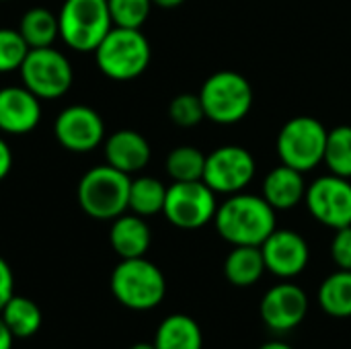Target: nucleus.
Segmentation results:
<instances>
[{"label":"nucleus","mask_w":351,"mask_h":349,"mask_svg":"<svg viewBox=\"0 0 351 349\" xmlns=\"http://www.w3.org/2000/svg\"><path fill=\"white\" fill-rule=\"evenodd\" d=\"M214 226L232 247H261L278 228V216L263 195L241 191L218 204Z\"/></svg>","instance_id":"f257e3e1"},{"label":"nucleus","mask_w":351,"mask_h":349,"mask_svg":"<svg viewBox=\"0 0 351 349\" xmlns=\"http://www.w3.org/2000/svg\"><path fill=\"white\" fill-rule=\"evenodd\" d=\"M111 294L130 311H152L167 296V280L146 257L121 259L111 274Z\"/></svg>","instance_id":"f03ea898"},{"label":"nucleus","mask_w":351,"mask_h":349,"mask_svg":"<svg viewBox=\"0 0 351 349\" xmlns=\"http://www.w3.org/2000/svg\"><path fill=\"white\" fill-rule=\"evenodd\" d=\"M206 119L218 125H234L243 121L255 101L251 82L234 70H218L208 76L199 88Z\"/></svg>","instance_id":"7ed1b4c3"},{"label":"nucleus","mask_w":351,"mask_h":349,"mask_svg":"<svg viewBox=\"0 0 351 349\" xmlns=\"http://www.w3.org/2000/svg\"><path fill=\"white\" fill-rule=\"evenodd\" d=\"M132 177L113 169L111 165H99L86 171L78 183V204L82 212L95 220H115L128 212Z\"/></svg>","instance_id":"20e7f679"},{"label":"nucleus","mask_w":351,"mask_h":349,"mask_svg":"<svg viewBox=\"0 0 351 349\" xmlns=\"http://www.w3.org/2000/svg\"><path fill=\"white\" fill-rule=\"evenodd\" d=\"M150 43L142 29L115 27L95 49L99 70L113 80H134L150 64Z\"/></svg>","instance_id":"39448f33"},{"label":"nucleus","mask_w":351,"mask_h":349,"mask_svg":"<svg viewBox=\"0 0 351 349\" xmlns=\"http://www.w3.org/2000/svg\"><path fill=\"white\" fill-rule=\"evenodd\" d=\"M329 130L311 115L288 119L276 140L280 163L300 173H308L323 163Z\"/></svg>","instance_id":"423d86ee"},{"label":"nucleus","mask_w":351,"mask_h":349,"mask_svg":"<svg viewBox=\"0 0 351 349\" xmlns=\"http://www.w3.org/2000/svg\"><path fill=\"white\" fill-rule=\"evenodd\" d=\"M58 23L60 37L76 51H95L113 29L107 0H66Z\"/></svg>","instance_id":"0eeeda50"},{"label":"nucleus","mask_w":351,"mask_h":349,"mask_svg":"<svg viewBox=\"0 0 351 349\" xmlns=\"http://www.w3.org/2000/svg\"><path fill=\"white\" fill-rule=\"evenodd\" d=\"M216 212V193L204 181H173L167 187L162 214L173 226L197 230L214 222Z\"/></svg>","instance_id":"6e6552de"},{"label":"nucleus","mask_w":351,"mask_h":349,"mask_svg":"<svg viewBox=\"0 0 351 349\" xmlns=\"http://www.w3.org/2000/svg\"><path fill=\"white\" fill-rule=\"evenodd\" d=\"M19 72L23 86H27L41 101L64 97L74 80L70 60L53 47L29 49Z\"/></svg>","instance_id":"1a4fd4ad"},{"label":"nucleus","mask_w":351,"mask_h":349,"mask_svg":"<svg viewBox=\"0 0 351 349\" xmlns=\"http://www.w3.org/2000/svg\"><path fill=\"white\" fill-rule=\"evenodd\" d=\"M257 163L251 150L237 144L214 148L206 154L204 183L218 195H234L245 191L255 179Z\"/></svg>","instance_id":"9d476101"},{"label":"nucleus","mask_w":351,"mask_h":349,"mask_svg":"<svg viewBox=\"0 0 351 349\" xmlns=\"http://www.w3.org/2000/svg\"><path fill=\"white\" fill-rule=\"evenodd\" d=\"M308 214L323 226L339 230L351 226V179L327 173L306 185Z\"/></svg>","instance_id":"9b49d317"},{"label":"nucleus","mask_w":351,"mask_h":349,"mask_svg":"<svg viewBox=\"0 0 351 349\" xmlns=\"http://www.w3.org/2000/svg\"><path fill=\"white\" fill-rule=\"evenodd\" d=\"M259 315L269 331L290 333L304 323L308 315V296L292 280H282L263 294Z\"/></svg>","instance_id":"f8f14e48"},{"label":"nucleus","mask_w":351,"mask_h":349,"mask_svg":"<svg viewBox=\"0 0 351 349\" xmlns=\"http://www.w3.org/2000/svg\"><path fill=\"white\" fill-rule=\"evenodd\" d=\"M261 253L265 269L280 280L298 278L311 261L306 239L292 228H276L261 245Z\"/></svg>","instance_id":"ddd939ff"},{"label":"nucleus","mask_w":351,"mask_h":349,"mask_svg":"<svg viewBox=\"0 0 351 349\" xmlns=\"http://www.w3.org/2000/svg\"><path fill=\"white\" fill-rule=\"evenodd\" d=\"M53 136L70 152H90L105 140V123L93 107L70 105L56 117Z\"/></svg>","instance_id":"4468645a"},{"label":"nucleus","mask_w":351,"mask_h":349,"mask_svg":"<svg viewBox=\"0 0 351 349\" xmlns=\"http://www.w3.org/2000/svg\"><path fill=\"white\" fill-rule=\"evenodd\" d=\"M41 119V99L27 86L0 88V132L23 136L37 128Z\"/></svg>","instance_id":"2eb2a0df"},{"label":"nucleus","mask_w":351,"mask_h":349,"mask_svg":"<svg viewBox=\"0 0 351 349\" xmlns=\"http://www.w3.org/2000/svg\"><path fill=\"white\" fill-rule=\"evenodd\" d=\"M152 150L148 140L136 130H117L105 140V158L113 169L134 175L146 169Z\"/></svg>","instance_id":"dca6fc26"},{"label":"nucleus","mask_w":351,"mask_h":349,"mask_svg":"<svg viewBox=\"0 0 351 349\" xmlns=\"http://www.w3.org/2000/svg\"><path fill=\"white\" fill-rule=\"evenodd\" d=\"M306 185L308 183L304 181V173L280 165L265 175L261 185V195L276 212H284L304 202Z\"/></svg>","instance_id":"f3484780"},{"label":"nucleus","mask_w":351,"mask_h":349,"mask_svg":"<svg viewBox=\"0 0 351 349\" xmlns=\"http://www.w3.org/2000/svg\"><path fill=\"white\" fill-rule=\"evenodd\" d=\"M109 243L121 259L144 257L152 243V232L146 220L138 214H121L111 220Z\"/></svg>","instance_id":"a211bd4d"},{"label":"nucleus","mask_w":351,"mask_h":349,"mask_svg":"<svg viewBox=\"0 0 351 349\" xmlns=\"http://www.w3.org/2000/svg\"><path fill=\"white\" fill-rule=\"evenodd\" d=\"M156 349H204V331L189 315H169L154 333Z\"/></svg>","instance_id":"6ab92c4d"},{"label":"nucleus","mask_w":351,"mask_h":349,"mask_svg":"<svg viewBox=\"0 0 351 349\" xmlns=\"http://www.w3.org/2000/svg\"><path fill=\"white\" fill-rule=\"evenodd\" d=\"M265 272L261 247H232L224 261V276L237 288L255 286Z\"/></svg>","instance_id":"aec40b11"},{"label":"nucleus","mask_w":351,"mask_h":349,"mask_svg":"<svg viewBox=\"0 0 351 349\" xmlns=\"http://www.w3.org/2000/svg\"><path fill=\"white\" fill-rule=\"evenodd\" d=\"M319 306L333 319L351 317V272L337 269L319 286Z\"/></svg>","instance_id":"412c9836"},{"label":"nucleus","mask_w":351,"mask_h":349,"mask_svg":"<svg viewBox=\"0 0 351 349\" xmlns=\"http://www.w3.org/2000/svg\"><path fill=\"white\" fill-rule=\"evenodd\" d=\"M19 31H21L23 39L27 41V45L31 49H35V47H51V43L60 37L58 14H53L51 10H47L43 6L29 8L21 19Z\"/></svg>","instance_id":"4be33fe9"},{"label":"nucleus","mask_w":351,"mask_h":349,"mask_svg":"<svg viewBox=\"0 0 351 349\" xmlns=\"http://www.w3.org/2000/svg\"><path fill=\"white\" fill-rule=\"evenodd\" d=\"M165 197H167V187L160 179L156 177H136L130 183V204L128 210L134 214L148 218L162 214L165 208Z\"/></svg>","instance_id":"5701e85b"},{"label":"nucleus","mask_w":351,"mask_h":349,"mask_svg":"<svg viewBox=\"0 0 351 349\" xmlns=\"http://www.w3.org/2000/svg\"><path fill=\"white\" fill-rule=\"evenodd\" d=\"M0 317L4 319L6 327L16 339H27L35 335L41 327L39 306L31 298H25V296L14 294L0 311Z\"/></svg>","instance_id":"b1692460"},{"label":"nucleus","mask_w":351,"mask_h":349,"mask_svg":"<svg viewBox=\"0 0 351 349\" xmlns=\"http://www.w3.org/2000/svg\"><path fill=\"white\" fill-rule=\"evenodd\" d=\"M323 165L329 173L351 179V125H337L329 130Z\"/></svg>","instance_id":"393cba45"},{"label":"nucleus","mask_w":351,"mask_h":349,"mask_svg":"<svg viewBox=\"0 0 351 349\" xmlns=\"http://www.w3.org/2000/svg\"><path fill=\"white\" fill-rule=\"evenodd\" d=\"M165 167L173 181H202L206 154L195 146H177L169 152Z\"/></svg>","instance_id":"a878e982"},{"label":"nucleus","mask_w":351,"mask_h":349,"mask_svg":"<svg viewBox=\"0 0 351 349\" xmlns=\"http://www.w3.org/2000/svg\"><path fill=\"white\" fill-rule=\"evenodd\" d=\"M29 49L31 47L23 39L19 29L2 27L0 29V74L21 70Z\"/></svg>","instance_id":"bb28decb"},{"label":"nucleus","mask_w":351,"mask_h":349,"mask_svg":"<svg viewBox=\"0 0 351 349\" xmlns=\"http://www.w3.org/2000/svg\"><path fill=\"white\" fill-rule=\"evenodd\" d=\"M107 4L113 25L128 29H142L154 6L152 0H107Z\"/></svg>","instance_id":"cd10ccee"},{"label":"nucleus","mask_w":351,"mask_h":349,"mask_svg":"<svg viewBox=\"0 0 351 349\" xmlns=\"http://www.w3.org/2000/svg\"><path fill=\"white\" fill-rule=\"evenodd\" d=\"M169 117L179 128H193L206 119L204 105L199 95L193 93H181L177 95L169 105Z\"/></svg>","instance_id":"c85d7f7f"},{"label":"nucleus","mask_w":351,"mask_h":349,"mask_svg":"<svg viewBox=\"0 0 351 349\" xmlns=\"http://www.w3.org/2000/svg\"><path fill=\"white\" fill-rule=\"evenodd\" d=\"M331 259L337 269L351 272V226L335 230L331 239Z\"/></svg>","instance_id":"c756f323"},{"label":"nucleus","mask_w":351,"mask_h":349,"mask_svg":"<svg viewBox=\"0 0 351 349\" xmlns=\"http://www.w3.org/2000/svg\"><path fill=\"white\" fill-rule=\"evenodd\" d=\"M14 296V276L10 265L0 257V311Z\"/></svg>","instance_id":"7c9ffc66"},{"label":"nucleus","mask_w":351,"mask_h":349,"mask_svg":"<svg viewBox=\"0 0 351 349\" xmlns=\"http://www.w3.org/2000/svg\"><path fill=\"white\" fill-rule=\"evenodd\" d=\"M12 169V152H10V146L6 144L4 138H0V181L8 177Z\"/></svg>","instance_id":"2f4dec72"},{"label":"nucleus","mask_w":351,"mask_h":349,"mask_svg":"<svg viewBox=\"0 0 351 349\" xmlns=\"http://www.w3.org/2000/svg\"><path fill=\"white\" fill-rule=\"evenodd\" d=\"M14 339H16V337L10 333V329L6 327L4 319L0 317V349H12Z\"/></svg>","instance_id":"473e14b6"},{"label":"nucleus","mask_w":351,"mask_h":349,"mask_svg":"<svg viewBox=\"0 0 351 349\" xmlns=\"http://www.w3.org/2000/svg\"><path fill=\"white\" fill-rule=\"evenodd\" d=\"M185 0H152L154 6H160V8H177L181 6Z\"/></svg>","instance_id":"72a5a7b5"},{"label":"nucleus","mask_w":351,"mask_h":349,"mask_svg":"<svg viewBox=\"0 0 351 349\" xmlns=\"http://www.w3.org/2000/svg\"><path fill=\"white\" fill-rule=\"evenodd\" d=\"M257 349H294L290 344H286V341H267V344H263L261 348Z\"/></svg>","instance_id":"f704fd0d"},{"label":"nucleus","mask_w":351,"mask_h":349,"mask_svg":"<svg viewBox=\"0 0 351 349\" xmlns=\"http://www.w3.org/2000/svg\"><path fill=\"white\" fill-rule=\"evenodd\" d=\"M130 349H156L154 344H146V341H140V344H134Z\"/></svg>","instance_id":"c9c22d12"}]
</instances>
